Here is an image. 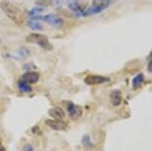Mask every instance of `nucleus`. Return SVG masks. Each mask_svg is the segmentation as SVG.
<instances>
[{"label": "nucleus", "instance_id": "obj_9", "mask_svg": "<svg viewBox=\"0 0 152 151\" xmlns=\"http://www.w3.org/2000/svg\"><path fill=\"white\" fill-rule=\"evenodd\" d=\"M46 123L48 126L55 130H65L67 128V123L60 119H48L46 120Z\"/></svg>", "mask_w": 152, "mask_h": 151}, {"label": "nucleus", "instance_id": "obj_1", "mask_svg": "<svg viewBox=\"0 0 152 151\" xmlns=\"http://www.w3.org/2000/svg\"><path fill=\"white\" fill-rule=\"evenodd\" d=\"M0 7H1L2 11L5 13V15L10 20H12L14 23H16L17 25L23 24V22L25 20V16L22 9L18 5L14 4L12 2L8 1V0H4V1L1 2Z\"/></svg>", "mask_w": 152, "mask_h": 151}, {"label": "nucleus", "instance_id": "obj_2", "mask_svg": "<svg viewBox=\"0 0 152 151\" xmlns=\"http://www.w3.org/2000/svg\"><path fill=\"white\" fill-rule=\"evenodd\" d=\"M26 41L29 43H36L37 45H39L40 47L45 50L53 49V46L50 43V41H49V39L45 35H42V34H38V33L29 34L26 37Z\"/></svg>", "mask_w": 152, "mask_h": 151}, {"label": "nucleus", "instance_id": "obj_18", "mask_svg": "<svg viewBox=\"0 0 152 151\" xmlns=\"http://www.w3.org/2000/svg\"><path fill=\"white\" fill-rule=\"evenodd\" d=\"M53 4H55L56 6H61L63 4V0H52Z\"/></svg>", "mask_w": 152, "mask_h": 151}, {"label": "nucleus", "instance_id": "obj_8", "mask_svg": "<svg viewBox=\"0 0 152 151\" xmlns=\"http://www.w3.org/2000/svg\"><path fill=\"white\" fill-rule=\"evenodd\" d=\"M67 5L78 16H85V9L82 7L79 0H67Z\"/></svg>", "mask_w": 152, "mask_h": 151}, {"label": "nucleus", "instance_id": "obj_12", "mask_svg": "<svg viewBox=\"0 0 152 151\" xmlns=\"http://www.w3.org/2000/svg\"><path fill=\"white\" fill-rule=\"evenodd\" d=\"M27 25L29 26L30 29L33 31H42L43 30V25L40 23L38 20H35V19L28 20Z\"/></svg>", "mask_w": 152, "mask_h": 151}, {"label": "nucleus", "instance_id": "obj_15", "mask_svg": "<svg viewBox=\"0 0 152 151\" xmlns=\"http://www.w3.org/2000/svg\"><path fill=\"white\" fill-rule=\"evenodd\" d=\"M52 4H53L52 0H37L36 1L37 6H41V7L50 6V5H52Z\"/></svg>", "mask_w": 152, "mask_h": 151}, {"label": "nucleus", "instance_id": "obj_7", "mask_svg": "<svg viewBox=\"0 0 152 151\" xmlns=\"http://www.w3.org/2000/svg\"><path fill=\"white\" fill-rule=\"evenodd\" d=\"M39 79H40V75L37 72H27L21 77L20 81L28 85H33L36 84L39 81Z\"/></svg>", "mask_w": 152, "mask_h": 151}, {"label": "nucleus", "instance_id": "obj_6", "mask_svg": "<svg viewBox=\"0 0 152 151\" xmlns=\"http://www.w3.org/2000/svg\"><path fill=\"white\" fill-rule=\"evenodd\" d=\"M41 19L44 20L46 23H48L49 25H52V26L55 27H61L63 25V19L60 18L56 14H48V15L42 16Z\"/></svg>", "mask_w": 152, "mask_h": 151}, {"label": "nucleus", "instance_id": "obj_13", "mask_svg": "<svg viewBox=\"0 0 152 151\" xmlns=\"http://www.w3.org/2000/svg\"><path fill=\"white\" fill-rule=\"evenodd\" d=\"M143 82H144V75L140 73V74L136 75L133 78V80H132V88L134 90L138 89L140 85L143 84Z\"/></svg>", "mask_w": 152, "mask_h": 151}, {"label": "nucleus", "instance_id": "obj_5", "mask_svg": "<svg viewBox=\"0 0 152 151\" xmlns=\"http://www.w3.org/2000/svg\"><path fill=\"white\" fill-rule=\"evenodd\" d=\"M67 109L70 115V117L72 119H78L79 117H81L82 113H83V109L79 105L74 104L73 102L69 101L67 104Z\"/></svg>", "mask_w": 152, "mask_h": 151}, {"label": "nucleus", "instance_id": "obj_3", "mask_svg": "<svg viewBox=\"0 0 152 151\" xmlns=\"http://www.w3.org/2000/svg\"><path fill=\"white\" fill-rule=\"evenodd\" d=\"M110 2V0H104V1H97V0H94V4L85 10V16L96 15V14L100 13L102 10H104L105 8L108 7Z\"/></svg>", "mask_w": 152, "mask_h": 151}, {"label": "nucleus", "instance_id": "obj_19", "mask_svg": "<svg viewBox=\"0 0 152 151\" xmlns=\"http://www.w3.org/2000/svg\"><path fill=\"white\" fill-rule=\"evenodd\" d=\"M24 151H33V147L30 144H28L24 147Z\"/></svg>", "mask_w": 152, "mask_h": 151}, {"label": "nucleus", "instance_id": "obj_21", "mask_svg": "<svg viewBox=\"0 0 152 151\" xmlns=\"http://www.w3.org/2000/svg\"><path fill=\"white\" fill-rule=\"evenodd\" d=\"M97 1H104V0H97Z\"/></svg>", "mask_w": 152, "mask_h": 151}, {"label": "nucleus", "instance_id": "obj_14", "mask_svg": "<svg viewBox=\"0 0 152 151\" xmlns=\"http://www.w3.org/2000/svg\"><path fill=\"white\" fill-rule=\"evenodd\" d=\"M18 88H19L20 92H22V93H28L32 92V88H31V85H28V84H25V82H23L21 81L18 82Z\"/></svg>", "mask_w": 152, "mask_h": 151}, {"label": "nucleus", "instance_id": "obj_16", "mask_svg": "<svg viewBox=\"0 0 152 151\" xmlns=\"http://www.w3.org/2000/svg\"><path fill=\"white\" fill-rule=\"evenodd\" d=\"M43 11V7H34L33 9H31L29 12L30 15H38V14H40Z\"/></svg>", "mask_w": 152, "mask_h": 151}, {"label": "nucleus", "instance_id": "obj_17", "mask_svg": "<svg viewBox=\"0 0 152 151\" xmlns=\"http://www.w3.org/2000/svg\"><path fill=\"white\" fill-rule=\"evenodd\" d=\"M148 68L149 71L152 72V52L150 53V56H149V64H148Z\"/></svg>", "mask_w": 152, "mask_h": 151}, {"label": "nucleus", "instance_id": "obj_4", "mask_svg": "<svg viewBox=\"0 0 152 151\" xmlns=\"http://www.w3.org/2000/svg\"><path fill=\"white\" fill-rule=\"evenodd\" d=\"M110 79L104 76H99V75H88L85 78V82L87 85H100L104 84L105 82H108Z\"/></svg>", "mask_w": 152, "mask_h": 151}, {"label": "nucleus", "instance_id": "obj_11", "mask_svg": "<svg viewBox=\"0 0 152 151\" xmlns=\"http://www.w3.org/2000/svg\"><path fill=\"white\" fill-rule=\"evenodd\" d=\"M121 95H120L119 90H113V93H110V101L111 104H113L114 107H117L121 104Z\"/></svg>", "mask_w": 152, "mask_h": 151}, {"label": "nucleus", "instance_id": "obj_10", "mask_svg": "<svg viewBox=\"0 0 152 151\" xmlns=\"http://www.w3.org/2000/svg\"><path fill=\"white\" fill-rule=\"evenodd\" d=\"M48 112L54 119H60V120H62L65 117V112L61 107H53V109H49Z\"/></svg>", "mask_w": 152, "mask_h": 151}, {"label": "nucleus", "instance_id": "obj_22", "mask_svg": "<svg viewBox=\"0 0 152 151\" xmlns=\"http://www.w3.org/2000/svg\"><path fill=\"white\" fill-rule=\"evenodd\" d=\"M0 145H1V139H0Z\"/></svg>", "mask_w": 152, "mask_h": 151}, {"label": "nucleus", "instance_id": "obj_20", "mask_svg": "<svg viewBox=\"0 0 152 151\" xmlns=\"http://www.w3.org/2000/svg\"><path fill=\"white\" fill-rule=\"evenodd\" d=\"M0 151H5V148L3 146H1V145H0Z\"/></svg>", "mask_w": 152, "mask_h": 151}]
</instances>
